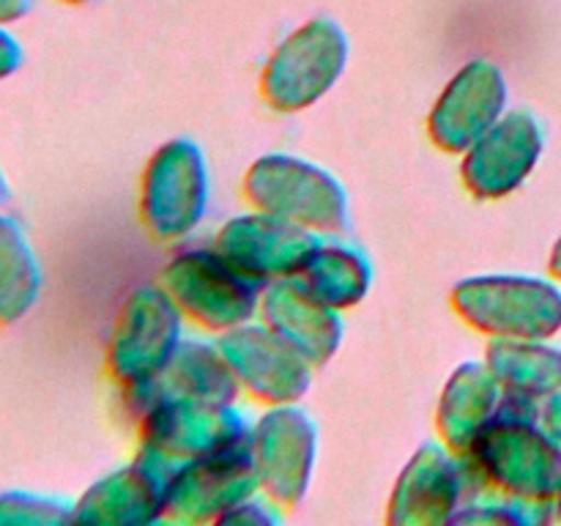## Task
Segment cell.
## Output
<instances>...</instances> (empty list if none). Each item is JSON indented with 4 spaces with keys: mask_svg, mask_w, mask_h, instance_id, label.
<instances>
[{
    "mask_svg": "<svg viewBox=\"0 0 561 526\" xmlns=\"http://www.w3.org/2000/svg\"><path fill=\"white\" fill-rule=\"evenodd\" d=\"M266 327L299 348L312 365H321L334 354L340 340V321L332 307L307 294L294 277L277 279L261 294Z\"/></svg>",
    "mask_w": 561,
    "mask_h": 526,
    "instance_id": "obj_15",
    "label": "cell"
},
{
    "mask_svg": "<svg viewBox=\"0 0 561 526\" xmlns=\"http://www.w3.org/2000/svg\"><path fill=\"white\" fill-rule=\"evenodd\" d=\"M58 3H66V5H82V3H88V0H58Z\"/></svg>",
    "mask_w": 561,
    "mask_h": 526,
    "instance_id": "obj_27",
    "label": "cell"
},
{
    "mask_svg": "<svg viewBox=\"0 0 561 526\" xmlns=\"http://www.w3.org/2000/svg\"><path fill=\"white\" fill-rule=\"evenodd\" d=\"M546 422H548V427H551L553 436L561 438V392L557 395V398L551 400V403H548V409H546Z\"/></svg>",
    "mask_w": 561,
    "mask_h": 526,
    "instance_id": "obj_24",
    "label": "cell"
},
{
    "mask_svg": "<svg viewBox=\"0 0 561 526\" xmlns=\"http://www.w3.org/2000/svg\"><path fill=\"white\" fill-rule=\"evenodd\" d=\"M460 474L458 464L442 453L438 447H422V453L411 460L409 471L400 480L394 504L411 507L414 513L409 518H442L438 510L455 507V499L460 496Z\"/></svg>",
    "mask_w": 561,
    "mask_h": 526,
    "instance_id": "obj_19",
    "label": "cell"
},
{
    "mask_svg": "<svg viewBox=\"0 0 561 526\" xmlns=\"http://www.w3.org/2000/svg\"><path fill=\"white\" fill-rule=\"evenodd\" d=\"M247 201L263 214L307 230L340 233L348 225V197L332 173L294 157H263L244 179Z\"/></svg>",
    "mask_w": 561,
    "mask_h": 526,
    "instance_id": "obj_2",
    "label": "cell"
},
{
    "mask_svg": "<svg viewBox=\"0 0 561 526\" xmlns=\"http://www.w3.org/2000/svg\"><path fill=\"white\" fill-rule=\"evenodd\" d=\"M20 66H22L20 38L9 31V25L0 22V82L9 80L11 75H16Z\"/></svg>",
    "mask_w": 561,
    "mask_h": 526,
    "instance_id": "obj_22",
    "label": "cell"
},
{
    "mask_svg": "<svg viewBox=\"0 0 561 526\" xmlns=\"http://www.w3.org/2000/svg\"><path fill=\"white\" fill-rule=\"evenodd\" d=\"M316 453V431L301 411L277 409L266 414L252 436L257 485L277 504H294L305 493Z\"/></svg>",
    "mask_w": 561,
    "mask_h": 526,
    "instance_id": "obj_13",
    "label": "cell"
},
{
    "mask_svg": "<svg viewBox=\"0 0 561 526\" xmlns=\"http://www.w3.org/2000/svg\"><path fill=\"white\" fill-rule=\"evenodd\" d=\"M162 288L181 312L211 332L241 327L261 307V283L247 277L217 250H197L170 261Z\"/></svg>",
    "mask_w": 561,
    "mask_h": 526,
    "instance_id": "obj_4",
    "label": "cell"
},
{
    "mask_svg": "<svg viewBox=\"0 0 561 526\" xmlns=\"http://www.w3.org/2000/svg\"><path fill=\"white\" fill-rule=\"evenodd\" d=\"M551 268H553V274H559V277H561V244L557 247V250H553V263H551Z\"/></svg>",
    "mask_w": 561,
    "mask_h": 526,
    "instance_id": "obj_26",
    "label": "cell"
},
{
    "mask_svg": "<svg viewBox=\"0 0 561 526\" xmlns=\"http://www.w3.org/2000/svg\"><path fill=\"white\" fill-rule=\"evenodd\" d=\"M42 261L25 225L0 208V329L31 316L42 296Z\"/></svg>",
    "mask_w": 561,
    "mask_h": 526,
    "instance_id": "obj_16",
    "label": "cell"
},
{
    "mask_svg": "<svg viewBox=\"0 0 561 526\" xmlns=\"http://www.w3.org/2000/svg\"><path fill=\"white\" fill-rule=\"evenodd\" d=\"M206 162L195 142H168L142 175V222L159 241L190 233L206 211Z\"/></svg>",
    "mask_w": 561,
    "mask_h": 526,
    "instance_id": "obj_7",
    "label": "cell"
},
{
    "mask_svg": "<svg viewBox=\"0 0 561 526\" xmlns=\"http://www.w3.org/2000/svg\"><path fill=\"white\" fill-rule=\"evenodd\" d=\"M316 247L318 239H312L310 230L263 211L257 217L230 219L217 241L219 255L257 283L294 277Z\"/></svg>",
    "mask_w": 561,
    "mask_h": 526,
    "instance_id": "obj_10",
    "label": "cell"
},
{
    "mask_svg": "<svg viewBox=\"0 0 561 526\" xmlns=\"http://www.w3.org/2000/svg\"><path fill=\"white\" fill-rule=\"evenodd\" d=\"M296 283L332 310H343L365 296L370 268L351 247L318 244L305 266L294 274Z\"/></svg>",
    "mask_w": 561,
    "mask_h": 526,
    "instance_id": "obj_18",
    "label": "cell"
},
{
    "mask_svg": "<svg viewBox=\"0 0 561 526\" xmlns=\"http://www.w3.org/2000/svg\"><path fill=\"white\" fill-rule=\"evenodd\" d=\"M507 99L504 75L474 60L447 85L431 115V137L444 151H466L499 121Z\"/></svg>",
    "mask_w": 561,
    "mask_h": 526,
    "instance_id": "obj_11",
    "label": "cell"
},
{
    "mask_svg": "<svg viewBox=\"0 0 561 526\" xmlns=\"http://www.w3.org/2000/svg\"><path fill=\"white\" fill-rule=\"evenodd\" d=\"M453 305L480 332L537 340L561 327V294L540 279L482 277L460 283Z\"/></svg>",
    "mask_w": 561,
    "mask_h": 526,
    "instance_id": "obj_6",
    "label": "cell"
},
{
    "mask_svg": "<svg viewBox=\"0 0 561 526\" xmlns=\"http://www.w3.org/2000/svg\"><path fill=\"white\" fill-rule=\"evenodd\" d=\"M75 521V504L49 493L9 488L0 491V526L9 524H60Z\"/></svg>",
    "mask_w": 561,
    "mask_h": 526,
    "instance_id": "obj_21",
    "label": "cell"
},
{
    "mask_svg": "<svg viewBox=\"0 0 561 526\" xmlns=\"http://www.w3.org/2000/svg\"><path fill=\"white\" fill-rule=\"evenodd\" d=\"M510 405L502 416H493L485 431L474 438L469 453L485 482L542 504L561 491V449L551 436L535 427V416Z\"/></svg>",
    "mask_w": 561,
    "mask_h": 526,
    "instance_id": "obj_1",
    "label": "cell"
},
{
    "mask_svg": "<svg viewBox=\"0 0 561 526\" xmlns=\"http://www.w3.org/2000/svg\"><path fill=\"white\" fill-rule=\"evenodd\" d=\"M9 197H11V186H9V179H5L3 168H0V208L9 206Z\"/></svg>",
    "mask_w": 561,
    "mask_h": 526,
    "instance_id": "obj_25",
    "label": "cell"
},
{
    "mask_svg": "<svg viewBox=\"0 0 561 526\" xmlns=\"http://www.w3.org/2000/svg\"><path fill=\"white\" fill-rule=\"evenodd\" d=\"M222 354L239 387L257 400L288 403L310 384L312 362L268 327H236L222 338Z\"/></svg>",
    "mask_w": 561,
    "mask_h": 526,
    "instance_id": "obj_8",
    "label": "cell"
},
{
    "mask_svg": "<svg viewBox=\"0 0 561 526\" xmlns=\"http://www.w3.org/2000/svg\"><path fill=\"white\" fill-rule=\"evenodd\" d=\"M540 126L529 113L518 110L499 118L474 146L463 162V179L480 197H502L529 175L540 157Z\"/></svg>",
    "mask_w": 561,
    "mask_h": 526,
    "instance_id": "obj_12",
    "label": "cell"
},
{
    "mask_svg": "<svg viewBox=\"0 0 561 526\" xmlns=\"http://www.w3.org/2000/svg\"><path fill=\"white\" fill-rule=\"evenodd\" d=\"M33 11V0H0V22L14 25Z\"/></svg>",
    "mask_w": 561,
    "mask_h": 526,
    "instance_id": "obj_23",
    "label": "cell"
},
{
    "mask_svg": "<svg viewBox=\"0 0 561 526\" xmlns=\"http://www.w3.org/2000/svg\"><path fill=\"white\" fill-rule=\"evenodd\" d=\"M181 460L146 447L129 469L104 477L75 502V521H148L164 510L170 477Z\"/></svg>",
    "mask_w": 561,
    "mask_h": 526,
    "instance_id": "obj_14",
    "label": "cell"
},
{
    "mask_svg": "<svg viewBox=\"0 0 561 526\" xmlns=\"http://www.w3.org/2000/svg\"><path fill=\"white\" fill-rule=\"evenodd\" d=\"M348 64V36L334 20L318 16L290 33L266 60L261 93L279 113L310 107L337 82Z\"/></svg>",
    "mask_w": 561,
    "mask_h": 526,
    "instance_id": "obj_3",
    "label": "cell"
},
{
    "mask_svg": "<svg viewBox=\"0 0 561 526\" xmlns=\"http://www.w3.org/2000/svg\"><path fill=\"white\" fill-rule=\"evenodd\" d=\"M488 367L507 392L526 395V398H540V392L561 384V356L537 345H515L499 340L491 345Z\"/></svg>",
    "mask_w": 561,
    "mask_h": 526,
    "instance_id": "obj_20",
    "label": "cell"
},
{
    "mask_svg": "<svg viewBox=\"0 0 561 526\" xmlns=\"http://www.w3.org/2000/svg\"><path fill=\"white\" fill-rule=\"evenodd\" d=\"M146 447L173 460H192L247 438L236 411L206 400L159 398L142 416Z\"/></svg>",
    "mask_w": 561,
    "mask_h": 526,
    "instance_id": "obj_9",
    "label": "cell"
},
{
    "mask_svg": "<svg viewBox=\"0 0 561 526\" xmlns=\"http://www.w3.org/2000/svg\"><path fill=\"white\" fill-rule=\"evenodd\" d=\"M502 389V381L485 365H466L455 373L442 403L444 442L455 453H469L474 438L485 431Z\"/></svg>",
    "mask_w": 561,
    "mask_h": 526,
    "instance_id": "obj_17",
    "label": "cell"
},
{
    "mask_svg": "<svg viewBox=\"0 0 561 526\" xmlns=\"http://www.w3.org/2000/svg\"><path fill=\"white\" fill-rule=\"evenodd\" d=\"M181 310L162 285H142L121 307L107 343V370L126 387H146L179 351Z\"/></svg>",
    "mask_w": 561,
    "mask_h": 526,
    "instance_id": "obj_5",
    "label": "cell"
}]
</instances>
